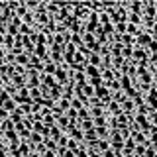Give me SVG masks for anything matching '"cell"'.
Masks as SVG:
<instances>
[{
	"label": "cell",
	"mask_w": 157,
	"mask_h": 157,
	"mask_svg": "<svg viewBox=\"0 0 157 157\" xmlns=\"http://www.w3.org/2000/svg\"><path fill=\"white\" fill-rule=\"evenodd\" d=\"M132 157H140V155H132Z\"/></svg>",
	"instance_id": "obj_15"
},
{
	"label": "cell",
	"mask_w": 157,
	"mask_h": 157,
	"mask_svg": "<svg viewBox=\"0 0 157 157\" xmlns=\"http://www.w3.org/2000/svg\"><path fill=\"white\" fill-rule=\"evenodd\" d=\"M24 118H26V116H24L22 112L18 110V108L12 112V114H10V120H12V124H14V126H16V124H22V122H24Z\"/></svg>",
	"instance_id": "obj_8"
},
{
	"label": "cell",
	"mask_w": 157,
	"mask_h": 157,
	"mask_svg": "<svg viewBox=\"0 0 157 157\" xmlns=\"http://www.w3.org/2000/svg\"><path fill=\"white\" fill-rule=\"evenodd\" d=\"M149 41H151V36H149V32H140V33H137V36H136V45L137 47H147V45H149Z\"/></svg>",
	"instance_id": "obj_3"
},
{
	"label": "cell",
	"mask_w": 157,
	"mask_h": 157,
	"mask_svg": "<svg viewBox=\"0 0 157 157\" xmlns=\"http://www.w3.org/2000/svg\"><path fill=\"white\" fill-rule=\"evenodd\" d=\"M55 81H57V85L59 86H65L71 78H69V69H65V67H57V71H55Z\"/></svg>",
	"instance_id": "obj_1"
},
{
	"label": "cell",
	"mask_w": 157,
	"mask_h": 157,
	"mask_svg": "<svg viewBox=\"0 0 157 157\" xmlns=\"http://www.w3.org/2000/svg\"><path fill=\"white\" fill-rule=\"evenodd\" d=\"M67 137L69 140H77V141H82V130L78 128V124H71L67 128Z\"/></svg>",
	"instance_id": "obj_2"
},
{
	"label": "cell",
	"mask_w": 157,
	"mask_h": 157,
	"mask_svg": "<svg viewBox=\"0 0 157 157\" xmlns=\"http://www.w3.org/2000/svg\"><path fill=\"white\" fill-rule=\"evenodd\" d=\"M86 65H94V67H102V57L98 53H90L86 59Z\"/></svg>",
	"instance_id": "obj_6"
},
{
	"label": "cell",
	"mask_w": 157,
	"mask_h": 157,
	"mask_svg": "<svg viewBox=\"0 0 157 157\" xmlns=\"http://www.w3.org/2000/svg\"><path fill=\"white\" fill-rule=\"evenodd\" d=\"M145 149H147L145 145H137V144H136V151H134V155H140V157H144V155H145Z\"/></svg>",
	"instance_id": "obj_13"
},
{
	"label": "cell",
	"mask_w": 157,
	"mask_h": 157,
	"mask_svg": "<svg viewBox=\"0 0 157 157\" xmlns=\"http://www.w3.org/2000/svg\"><path fill=\"white\" fill-rule=\"evenodd\" d=\"M28 141H29V145H39V144H43V136L41 134H37V132H32L29 134V137H28Z\"/></svg>",
	"instance_id": "obj_7"
},
{
	"label": "cell",
	"mask_w": 157,
	"mask_h": 157,
	"mask_svg": "<svg viewBox=\"0 0 157 157\" xmlns=\"http://www.w3.org/2000/svg\"><path fill=\"white\" fill-rule=\"evenodd\" d=\"M28 63H29V55H28L26 51H22V53H18V55H14V65L28 67Z\"/></svg>",
	"instance_id": "obj_4"
},
{
	"label": "cell",
	"mask_w": 157,
	"mask_h": 157,
	"mask_svg": "<svg viewBox=\"0 0 157 157\" xmlns=\"http://www.w3.org/2000/svg\"><path fill=\"white\" fill-rule=\"evenodd\" d=\"M82 120H90V110L86 106L78 110V122H82Z\"/></svg>",
	"instance_id": "obj_10"
},
{
	"label": "cell",
	"mask_w": 157,
	"mask_h": 157,
	"mask_svg": "<svg viewBox=\"0 0 157 157\" xmlns=\"http://www.w3.org/2000/svg\"><path fill=\"white\" fill-rule=\"evenodd\" d=\"M10 118V112H6L4 108H0V122H4V120H8Z\"/></svg>",
	"instance_id": "obj_14"
},
{
	"label": "cell",
	"mask_w": 157,
	"mask_h": 157,
	"mask_svg": "<svg viewBox=\"0 0 157 157\" xmlns=\"http://www.w3.org/2000/svg\"><path fill=\"white\" fill-rule=\"evenodd\" d=\"M81 92H82V94H85L86 98H94V86H90L88 82H86V85L81 88Z\"/></svg>",
	"instance_id": "obj_9"
},
{
	"label": "cell",
	"mask_w": 157,
	"mask_h": 157,
	"mask_svg": "<svg viewBox=\"0 0 157 157\" xmlns=\"http://www.w3.org/2000/svg\"><path fill=\"white\" fill-rule=\"evenodd\" d=\"M78 145H81V141H77V140H69L67 141V149L73 151V153H77V151H78Z\"/></svg>",
	"instance_id": "obj_11"
},
{
	"label": "cell",
	"mask_w": 157,
	"mask_h": 157,
	"mask_svg": "<svg viewBox=\"0 0 157 157\" xmlns=\"http://www.w3.org/2000/svg\"><path fill=\"white\" fill-rule=\"evenodd\" d=\"M55 71H57V65L51 59H45L43 61V75H55Z\"/></svg>",
	"instance_id": "obj_5"
},
{
	"label": "cell",
	"mask_w": 157,
	"mask_h": 157,
	"mask_svg": "<svg viewBox=\"0 0 157 157\" xmlns=\"http://www.w3.org/2000/svg\"><path fill=\"white\" fill-rule=\"evenodd\" d=\"M2 108H4V110H6V112H10V114H12V112H14V110H16V108H18V104H16V102L12 100V98H10V100H8V102H6V104H4Z\"/></svg>",
	"instance_id": "obj_12"
}]
</instances>
